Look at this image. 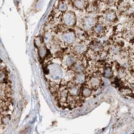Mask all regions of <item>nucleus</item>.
Masks as SVG:
<instances>
[{
  "label": "nucleus",
  "instance_id": "nucleus-18",
  "mask_svg": "<svg viewBox=\"0 0 134 134\" xmlns=\"http://www.w3.org/2000/svg\"><path fill=\"white\" fill-rule=\"evenodd\" d=\"M116 1V0H101V1L106 5H111L115 4Z\"/></svg>",
  "mask_w": 134,
  "mask_h": 134
},
{
  "label": "nucleus",
  "instance_id": "nucleus-9",
  "mask_svg": "<svg viewBox=\"0 0 134 134\" xmlns=\"http://www.w3.org/2000/svg\"><path fill=\"white\" fill-rule=\"evenodd\" d=\"M97 22V20L96 17H85L81 21V28L85 30L88 31L94 26Z\"/></svg>",
  "mask_w": 134,
  "mask_h": 134
},
{
  "label": "nucleus",
  "instance_id": "nucleus-2",
  "mask_svg": "<svg viewBox=\"0 0 134 134\" xmlns=\"http://www.w3.org/2000/svg\"><path fill=\"white\" fill-rule=\"evenodd\" d=\"M102 76L100 72L95 70L91 73L87 74L84 84L93 90H97L101 86L103 83Z\"/></svg>",
  "mask_w": 134,
  "mask_h": 134
},
{
  "label": "nucleus",
  "instance_id": "nucleus-20",
  "mask_svg": "<svg viewBox=\"0 0 134 134\" xmlns=\"http://www.w3.org/2000/svg\"><path fill=\"white\" fill-rule=\"evenodd\" d=\"M125 1H131V0H125Z\"/></svg>",
  "mask_w": 134,
  "mask_h": 134
},
{
  "label": "nucleus",
  "instance_id": "nucleus-3",
  "mask_svg": "<svg viewBox=\"0 0 134 134\" xmlns=\"http://www.w3.org/2000/svg\"><path fill=\"white\" fill-rule=\"evenodd\" d=\"M78 57L70 51L62 53L60 57V66L67 71H71Z\"/></svg>",
  "mask_w": 134,
  "mask_h": 134
},
{
  "label": "nucleus",
  "instance_id": "nucleus-11",
  "mask_svg": "<svg viewBox=\"0 0 134 134\" xmlns=\"http://www.w3.org/2000/svg\"><path fill=\"white\" fill-rule=\"evenodd\" d=\"M87 74L85 73H76L72 81L75 84L81 85L84 84L86 79Z\"/></svg>",
  "mask_w": 134,
  "mask_h": 134
},
{
  "label": "nucleus",
  "instance_id": "nucleus-12",
  "mask_svg": "<svg viewBox=\"0 0 134 134\" xmlns=\"http://www.w3.org/2000/svg\"><path fill=\"white\" fill-rule=\"evenodd\" d=\"M43 42L47 46L50 47L54 42L55 36L50 31H46L43 36Z\"/></svg>",
  "mask_w": 134,
  "mask_h": 134
},
{
  "label": "nucleus",
  "instance_id": "nucleus-16",
  "mask_svg": "<svg viewBox=\"0 0 134 134\" xmlns=\"http://www.w3.org/2000/svg\"><path fill=\"white\" fill-rule=\"evenodd\" d=\"M92 91L93 90L92 89L84 84V85L81 86V95L82 97L85 99L90 97L92 95Z\"/></svg>",
  "mask_w": 134,
  "mask_h": 134
},
{
  "label": "nucleus",
  "instance_id": "nucleus-13",
  "mask_svg": "<svg viewBox=\"0 0 134 134\" xmlns=\"http://www.w3.org/2000/svg\"><path fill=\"white\" fill-rule=\"evenodd\" d=\"M88 0H73L72 3L77 9L83 10L86 9L88 5Z\"/></svg>",
  "mask_w": 134,
  "mask_h": 134
},
{
  "label": "nucleus",
  "instance_id": "nucleus-19",
  "mask_svg": "<svg viewBox=\"0 0 134 134\" xmlns=\"http://www.w3.org/2000/svg\"><path fill=\"white\" fill-rule=\"evenodd\" d=\"M122 93L125 95H129L132 94V92L131 90L127 89V88H126L122 90Z\"/></svg>",
  "mask_w": 134,
  "mask_h": 134
},
{
  "label": "nucleus",
  "instance_id": "nucleus-1",
  "mask_svg": "<svg viewBox=\"0 0 134 134\" xmlns=\"http://www.w3.org/2000/svg\"><path fill=\"white\" fill-rule=\"evenodd\" d=\"M61 66L55 63L48 64L46 71V77L50 83L53 91L54 89H59L61 79L63 77V71Z\"/></svg>",
  "mask_w": 134,
  "mask_h": 134
},
{
  "label": "nucleus",
  "instance_id": "nucleus-4",
  "mask_svg": "<svg viewBox=\"0 0 134 134\" xmlns=\"http://www.w3.org/2000/svg\"><path fill=\"white\" fill-rule=\"evenodd\" d=\"M77 36L75 31L69 29L64 31L61 33L60 38H57L55 39L60 45L70 47L75 42Z\"/></svg>",
  "mask_w": 134,
  "mask_h": 134
},
{
  "label": "nucleus",
  "instance_id": "nucleus-7",
  "mask_svg": "<svg viewBox=\"0 0 134 134\" xmlns=\"http://www.w3.org/2000/svg\"><path fill=\"white\" fill-rule=\"evenodd\" d=\"M89 48V43L85 40H81L80 42L73 44L70 46L69 51L77 56L85 54Z\"/></svg>",
  "mask_w": 134,
  "mask_h": 134
},
{
  "label": "nucleus",
  "instance_id": "nucleus-15",
  "mask_svg": "<svg viewBox=\"0 0 134 134\" xmlns=\"http://www.w3.org/2000/svg\"><path fill=\"white\" fill-rule=\"evenodd\" d=\"M48 48L46 44H41L38 47V54L41 59L46 60L48 57Z\"/></svg>",
  "mask_w": 134,
  "mask_h": 134
},
{
  "label": "nucleus",
  "instance_id": "nucleus-8",
  "mask_svg": "<svg viewBox=\"0 0 134 134\" xmlns=\"http://www.w3.org/2000/svg\"><path fill=\"white\" fill-rule=\"evenodd\" d=\"M86 59L87 58L85 55L79 56L71 71L75 74L85 73V71L88 66Z\"/></svg>",
  "mask_w": 134,
  "mask_h": 134
},
{
  "label": "nucleus",
  "instance_id": "nucleus-5",
  "mask_svg": "<svg viewBox=\"0 0 134 134\" xmlns=\"http://www.w3.org/2000/svg\"><path fill=\"white\" fill-rule=\"evenodd\" d=\"M108 26L104 23L97 21L94 26L88 31L89 40L90 38L95 40L96 38L102 37L105 35L108 32Z\"/></svg>",
  "mask_w": 134,
  "mask_h": 134
},
{
  "label": "nucleus",
  "instance_id": "nucleus-17",
  "mask_svg": "<svg viewBox=\"0 0 134 134\" xmlns=\"http://www.w3.org/2000/svg\"><path fill=\"white\" fill-rule=\"evenodd\" d=\"M10 119H11V116L10 115H6L4 116L1 119V122L4 125H7L9 122V121H10Z\"/></svg>",
  "mask_w": 134,
  "mask_h": 134
},
{
  "label": "nucleus",
  "instance_id": "nucleus-14",
  "mask_svg": "<svg viewBox=\"0 0 134 134\" xmlns=\"http://www.w3.org/2000/svg\"><path fill=\"white\" fill-rule=\"evenodd\" d=\"M70 0H60L58 4L57 10L60 12V13H63L68 11L69 7V2Z\"/></svg>",
  "mask_w": 134,
  "mask_h": 134
},
{
  "label": "nucleus",
  "instance_id": "nucleus-6",
  "mask_svg": "<svg viewBox=\"0 0 134 134\" xmlns=\"http://www.w3.org/2000/svg\"><path fill=\"white\" fill-rule=\"evenodd\" d=\"M60 18L62 23L66 28L74 27L76 24V16L73 11H67L62 13Z\"/></svg>",
  "mask_w": 134,
  "mask_h": 134
},
{
  "label": "nucleus",
  "instance_id": "nucleus-10",
  "mask_svg": "<svg viewBox=\"0 0 134 134\" xmlns=\"http://www.w3.org/2000/svg\"><path fill=\"white\" fill-rule=\"evenodd\" d=\"M74 31L76 35L77 38L80 39L81 40L86 41L89 40V35L88 31L85 30L81 27H76Z\"/></svg>",
  "mask_w": 134,
  "mask_h": 134
}]
</instances>
